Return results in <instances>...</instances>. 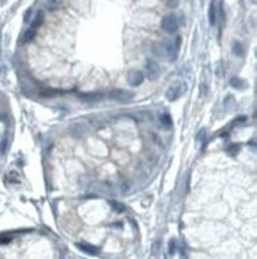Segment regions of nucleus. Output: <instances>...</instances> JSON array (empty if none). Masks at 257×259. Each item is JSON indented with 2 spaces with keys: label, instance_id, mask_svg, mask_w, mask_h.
Masks as SVG:
<instances>
[{
  "label": "nucleus",
  "instance_id": "1",
  "mask_svg": "<svg viewBox=\"0 0 257 259\" xmlns=\"http://www.w3.org/2000/svg\"><path fill=\"white\" fill-rule=\"evenodd\" d=\"M160 25L167 34H175L178 29V19L175 15H167V16H164V19H162Z\"/></svg>",
  "mask_w": 257,
  "mask_h": 259
},
{
  "label": "nucleus",
  "instance_id": "2",
  "mask_svg": "<svg viewBox=\"0 0 257 259\" xmlns=\"http://www.w3.org/2000/svg\"><path fill=\"white\" fill-rule=\"evenodd\" d=\"M146 72H148V78L149 80H156L160 75V67H159V64L156 61L148 59L146 61Z\"/></svg>",
  "mask_w": 257,
  "mask_h": 259
},
{
  "label": "nucleus",
  "instance_id": "3",
  "mask_svg": "<svg viewBox=\"0 0 257 259\" xmlns=\"http://www.w3.org/2000/svg\"><path fill=\"white\" fill-rule=\"evenodd\" d=\"M143 80H144V76L141 72H130L127 76V83L130 86H140L143 83Z\"/></svg>",
  "mask_w": 257,
  "mask_h": 259
},
{
  "label": "nucleus",
  "instance_id": "4",
  "mask_svg": "<svg viewBox=\"0 0 257 259\" xmlns=\"http://www.w3.org/2000/svg\"><path fill=\"white\" fill-rule=\"evenodd\" d=\"M103 97L102 92H84V94H79V99L84 100V102H95V100H100Z\"/></svg>",
  "mask_w": 257,
  "mask_h": 259
},
{
  "label": "nucleus",
  "instance_id": "5",
  "mask_svg": "<svg viewBox=\"0 0 257 259\" xmlns=\"http://www.w3.org/2000/svg\"><path fill=\"white\" fill-rule=\"evenodd\" d=\"M76 247H78L81 251H84V253H87V254H91V256L99 254V248L92 247V245H89V243H76Z\"/></svg>",
  "mask_w": 257,
  "mask_h": 259
},
{
  "label": "nucleus",
  "instance_id": "6",
  "mask_svg": "<svg viewBox=\"0 0 257 259\" xmlns=\"http://www.w3.org/2000/svg\"><path fill=\"white\" fill-rule=\"evenodd\" d=\"M210 24L211 25L218 24V3L216 2H211L210 5Z\"/></svg>",
  "mask_w": 257,
  "mask_h": 259
},
{
  "label": "nucleus",
  "instance_id": "7",
  "mask_svg": "<svg viewBox=\"0 0 257 259\" xmlns=\"http://www.w3.org/2000/svg\"><path fill=\"white\" fill-rule=\"evenodd\" d=\"M179 95H181V86H171L168 91H167V99L168 100H176L179 99Z\"/></svg>",
  "mask_w": 257,
  "mask_h": 259
},
{
  "label": "nucleus",
  "instance_id": "8",
  "mask_svg": "<svg viewBox=\"0 0 257 259\" xmlns=\"http://www.w3.org/2000/svg\"><path fill=\"white\" fill-rule=\"evenodd\" d=\"M130 95H132V94H129V92H126V91L117 89V91H113V92L108 94V97H111V99H114V100H122L124 97H130Z\"/></svg>",
  "mask_w": 257,
  "mask_h": 259
},
{
  "label": "nucleus",
  "instance_id": "9",
  "mask_svg": "<svg viewBox=\"0 0 257 259\" xmlns=\"http://www.w3.org/2000/svg\"><path fill=\"white\" fill-rule=\"evenodd\" d=\"M42 22H43V11H38L37 13V18L32 22V29H38V27L42 25Z\"/></svg>",
  "mask_w": 257,
  "mask_h": 259
},
{
  "label": "nucleus",
  "instance_id": "10",
  "mask_svg": "<svg viewBox=\"0 0 257 259\" xmlns=\"http://www.w3.org/2000/svg\"><path fill=\"white\" fill-rule=\"evenodd\" d=\"M233 54H237L238 57H243V56H245V48H243V45H241L240 42H237V43L233 45Z\"/></svg>",
  "mask_w": 257,
  "mask_h": 259
},
{
  "label": "nucleus",
  "instance_id": "11",
  "mask_svg": "<svg viewBox=\"0 0 257 259\" xmlns=\"http://www.w3.org/2000/svg\"><path fill=\"white\" fill-rule=\"evenodd\" d=\"M160 124L164 126L165 129L171 127V119H170V116H168V115H162V116H160Z\"/></svg>",
  "mask_w": 257,
  "mask_h": 259
},
{
  "label": "nucleus",
  "instance_id": "12",
  "mask_svg": "<svg viewBox=\"0 0 257 259\" xmlns=\"http://www.w3.org/2000/svg\"><path fill=\"white\" fill-rule=\"evenodd\" d=\"M35 37V29H32V27H30V29L29 30H27L25 32V37H24V42H30V40Z\"/></svg>",
  "mask_w": 257,
  "mask_h": 259
},
{
  "label": "nucleus",
  "instance_id": "13",
  "mask_svg": "<svg viewBox=\"0 0 257 259\" xmlns=\"http://www.w3.org/2000/svg\"><path fill=\"white\" fill-rule=\"evenodd\" d=\"M110 205L116 210V211H121V213H122L126 208H124V205H121V203H117V202H114V200H110Z\"/></svg>",
  "mask_w": 257,
  "mask_h": 259
},
{
  "label": "nucleus",
  "instance_id": "14",
  "mask_svg": "<svg viewBox=\"0 0 257 259\" xmlns=\"http://www.w3.org/2000/svg\"><path fill=\"white\" fill-rule=\"evenodd\" d=\"M232 86L233 88H243V81L240 78H232Z\"/></svg>",
  "mask_w": 257,
  "mask_h": 259
},
{
  "label": "nucleus",
  "instance_id": "15",
  "mask_svg": "<svg viewBox=\"0 0 257 259\" xmlns=\"http://www.w3.org/2000/svg\"><path fill=\"white\" fill-rule=\"evenodd\" d=\"M167 5H168L170 8H176V7L179 5V0H167Z\"/></svg>",
  "mask_w": 257,
  "mask_h": 259
},
{
  "label": "nucleus",
  "instance_id": "16",
  "mask_svg": "<svg viewBox=\"0 0 257 259\" xmlns=\"http://www.w3.org/2000/svg\"><path fill=\"white\" fill-rule=\"evenodd\" d=\"M42 94H43V95H56V94H57V91H54V89H48V91H43Z\"/></svg>",
  "mask_w": 257,
  "mask_h": 259
},
{
  "label": "nucleus",
  "instance_id": "17",
  "mask_svg": "<svg viewBox=\"0 0 257 259\" xmlns=\"http://www.w3.org/2000/svg\"><path fill=\"white\" fill-rule=\"evenodd\" d=\"M238 148H240V145H232L230 148H228V153H230V154H233L235 151H238Z\"/></svg>",
  "mask_w": 257,
  "mask_h": 259
},
{
  "label": "nucleus",
  "instance_id": "18",
  "mask_svg": "<svg viewBox=\"0 0 257 259\" xmlns=\"http://www.w3.org/2000/svg\"><path fill=\"white\" fill-rule=\"evenodd\" d=\"M8 242H11L10 237H7V235H0V243H8Z\"/></svg>",
  "mask_w": 257,
  "mask_h": 259
},
{
  "label": "nucleus",
  "instance_id": "19",
  "mask_svg": "<svg viewBox=\"0 0 257 259\" xmlns=\"http://www.w3.org/2000/svg\"><path fill=\"white\" fill-rule=\"evenodd\" d=\"M30 13H32V10H29V11L25 13V16H24V21H25V22H27V21L30 19Z\"/></svg>",
  "mask_w": 257,
  "mask_h": 259
},
{
  "label": "nucleus",
  "instance_id": "20",
  "mask_svg": "<svg viewBox=\"0 0 257 259\" xmlns=\"http://www.w3.org/2000/svg\"><path fill=\"white\" fill-rule=\"evenodd\" d=\"M175 250V242H170V253H173Z\"/></svg>",
  "mask_w": 257,
  "mask_h": 259
}]
</instances>
